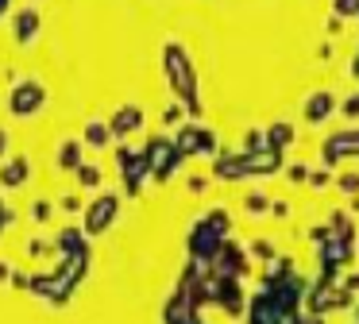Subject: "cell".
<instances>
[{"label": "cell", "instance_id": "obj_1", "mask_svg": "<svg viewBox=\"0 0 359 324\" xmlns=\"http://www.w3.org/2000/svg\"><path fill=\"white\" fill-rule=\"evenodd\" d=\"M112 220H116V197H112V193H104V197L97 201L93 208H89V220H86V228L97 236V231H104Z\"/></svg>", "mask_w": 359, "mask_h": 324}, {"label": "cell", "instance_id": "obj_2", "mask_svg": "<svg viewBox=\"0 0 359 324\" xmlns=\"http://www.w3.org/2000/svg\"><path fill=\"white\" fill-rule=\"evenodd\" d=\"M47 100V93L39 89V85H20L16 93H12V112H20V116H27V112H35V108Z\"/></svg>", "mask_w": 359, "mask_h": 324}, {"label": "cell", "instance_id": "obj_3", "mask_svg": "<svg viewBox=\"0 0 359 324\" xmlns=\"http://www.w3.org/2000/svg\"><path fill=\"white\" fill-rule=\"evenodd\" d=\"M140 123H143L140 108H124V112L116 116V123H112V131H116V135H120V131H128V128H140Z\"/></svg>", "mask_w": 359, "mask_h": 324}, {"label": "cell", "instance_id": "obj_4", "mask_svg": "<svg viewBox=\"0 0 359 324\" xmlns=\"http://www.w3.org/2000/svg\"><path fill=\"white\" fill-rule=\"evenodd\" d=\"M0 177H4V185H20V182L27 177V162H24V158H16L8 170H4V174H0Z\"/></svg>", "mask_w": 359, "mask_h": 324}, {"label": "cell", "instance_id": "obj_5", "mask_svg": "<svg viewBox=\"0 0 359 324\" xmlns=\"http://www.w3.org/2000/svg\"><path fill=\"white\" fill-rule=\"evenodd\" d=\"M328 104H332V97H328V93L313 97V100H309V120H317V116H328Z\"/></svg>", "mask_w": 359, "mask_h": 324}, {"label": "cell", "instance_id": "obj_6", "mask_svg": "<svg viewBox=\"0 0 359 324\" xmlns=\"http://www.w3.org/2000/svg\"><path fill=\"white\" fill-rule=\"evenodd\" d=\"M62 166L66 170H78V147H74V143L62 147Z\"/></svg>", "mask_w": 359, "mask_h": 324}, {"label": "cell", "instance_id": "obj_7", "mask_svg": "<svg viewBox=\"0 0 359 324\" xmlns=\"http://www.w3.org/2000/svg\"><path fill=\"white\" fill-rule=\"evenodd\" d=\"M290 135H294V131H290L286 123H278V128H271V143H274V147H282V143H286Z\"/></svg>", "mask_w": 359, "mask_h": 324}, {"label": "cell", "instance_id": "obj_8", "mask_svg": "<svg viewBox=\"0 0 359 324\" xmlns=\"http://www.w3.org/2000/svg\"><path fill=\"white\" fill-rule=\"evenodd\" d=\"M109 139V128H101V123H89V143H104Z\"/></svg>", "mask_w": 359, "mask_h": 324}, {"label": "cell", "instance_id": "obj_9", "mask_svg": "<svg viewBox=\"0 0 359 324\" xmlns=\"http://www.w3.org/2000/svg\"><path fill=\"white\" fill-rule=\"evenodd\" d=\"M355 8H359V0H340V12H344V15H351Z\"/></svg>", "mask_w": 359, "mask_h": 324}, {"label": "cell", "instance_id": "obj_10", "mask_svg": "<svg viewBox=\"0 0 359 324\" xmlns=\"http://www.w3.org/2000/svg\"><path fill=\"white\" fill-rule=\"evenodd\" d=\"M81 182H86V185H97V170H81Z\"/></svg>", "mask_w": 359, "mask_h": 324}, {"label": "cell", "instance_id": "obj_11", "mask_svg": "<svg viewBox=\"0 0 359 324\" xmlns=\"http://www.w3.org/2000/svg\"><path fill=\"white\" fill-rule=\"evenodd\" d=\"M344 112H348V116H355V112H359V100H348V104H344Z\"/></svg>", "mask_w": 359, "mask_h": 324}, {"label": "cell", "instance_id": "obj_12", "mask_svg": "<svg viewBox=\"0 0 359 324\" xmlns=\"http://www.w3.org/2000/svg\"><path fill=\"white\" fill-rule=\"evenodd\" d=\"M4 274H8V270H4V266H0V278H4Z\"/></svg>", "mask_w": 359, "mask_h": 324}, {"label": "cell", "instance_id": "obj_13", "mask_svg": "<svg viewBox=\"0 0 359 324\" xmlns=\"http://www.w3.org/2000/svg\"><path fill=\"white\" fill-rule=\"evenodd\" d=\"M0 151H4V135H0Z\"/></svg>", "mask_w": 359, "mask_h": 324}, {"label": "cell", "instance_id": "obj_14", "mask_svg": "<svg viewBox=\"0 0 359 324\" xmlns=\"http://www.w3.org/2000/svg\"><path fill=\"white\" fill-rule=\"evenodd\" d=\"M0 224H4V208H0Z\"/></svg>", "mask_w": 359, "mask_h": 324}]
</instances>
